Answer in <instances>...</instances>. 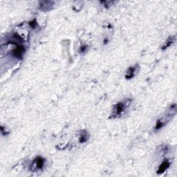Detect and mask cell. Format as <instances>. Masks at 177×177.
Segmentation results:
<instances>
[{
    "instance_id": "cell-6",
    "label": "cell",
    "mask_w": 177,
    "mask_h": 177,
    "mask_svg": "<svg viewBox=\"0 0 177 177\" xmlns=\"http://www.w3.org/2000/svg\"><path fill=\"white\" fill-rule=\"evenodd\" d=\"M169 165H170V163H169V160H165L164 161L159 165V167H158L157 174H160L163 173V172H165V170H167V169L169 168Z\"/></svg>"
},
{
    "instance_id": "cell-11",
    "label": "cell",
    "mask_w": 177,
    "mask_h": 177,
    "mask_svg": "<svg viewBox=\"0 0 177 177\" xmlns=\"http://www.w3.org/2000/svg\"><path fill=\"white\" fill-rule=\"evenodd\" d=\"M87 46H86V45H83V46H81V47L80 48V53H84L85 52V51L87 50Z\"/></svg>"
},
{
    "instance_id": "cell-3",
    "label": "cell",
    "mask_w": 177,
    "mask_h": 177,
    "mask_svg": "<svg viewBox=\"0 0 177 177\" xmlns=\"http://www.w3.org/2000/svg\"><path fill=\"white\" fill-rule=\"evenodd\" d=\"M44 162H45V160L43 158H42L41 157H36L33 162V163L31 165V168L33 171L42 169L44 165Z\"/></svg>"
},
{
    "instance_id": "cell-10",
    "label": "cell",
    "mask_w": 177,
    "mask_h": 177,
    "mask_svg": "<svg viewBox=\"0 0 177 177\" xmlns=\"http://www.w3.org/2000/svg\"><path fill=\"white\" fill-rule=\"evenodd\" d=\"M29 25L32 29H36V27L38 26V23H37V21L36 20L31 21V22H29Z\"/></svg>"
},
{
    "instance_id": "cell-2",
    "label": "cell",
    "mask_w": 177,
    "mask_h": 177,
    "mask_svg": "<svg viewBox=\"0 0 177 177\" xmlns=\"http://www.w3.org/2000/svg\"><path fill=\"white\" fill-rule=\"evenodd\" d=\"M15 48L12 51V55L17 60H22L26 52V48L22 44H15Z\"/></svg>"
},
{
    "instance_id": "cell-7",
    "label": "cell",
    "mask_w": 177,
    "mask_h": 177,
    "mask_svg": "<svg viewBox=\"0 0 177 177\" xmlns=\"http://www.w3.org/2000/svg\"><path fill=\"white\" fill-rule=\"evenodd\" d=\"M176 41V37L175 36H171L167 39L166 42H165V44H163V46H162V49L163 50H165L166 48H167L169 46H170L172 44H173Z\"/></svg>"
},
{
    "instance_id": "cell-4",
    "label": "cell",
    "mask_w": 177,
    "mask_h": 177,
    "mask_svg": "<svg viewBox=\"0 0 177 177\" xmlns=\"http://www.w3.org/2000/svg\"><path fill=\"white\" fill-rule=\"evenodd\" d=\"M138 67H139L138 64H136L134 65V66L130 67L127 70L126 73H125V78L129 80V79H132L134 78L138 71V69H139Z\"/></svg>"
},
{
    "instance_id": "cell-1",
    "label": "cell",
    "mask_w": 177,
    "mask_h": 177,
    "mask_svg": "<svg viewBox=\"0 0 177 177\" xmlns=\"http://www.w3.org/2000/svg\"><path fill=\"white\" fill-rule=\"evenodd\" d=\"M131 102V99H126L115 104L113 107L110 118H118L123 116L126 113L127 109L129 107Z\"/></svg>"
},
{
    "instance_id": "cell-9",
    "label": "cell",
    "mask_w": 177,
    "mask_h": 177,
    "mask_svg": "<svg viewBox=\"0 0 177 177\" xmlns=\"http://www.w3.org/2000/svg\"><path fill=\"white\" fill-rule=\"evenodd\" d=\"M165 121L163 120V119H159L157 122V124H156V126H155V129L157 130H158L160 129H161V128L164 126L165 124Z\"/></svg>"
},
{
    "instance_id": "cell-8",
    "label": "cell",
    "mask_w": 177,
    "mask_h": 177,
    "mask_svg": "<svg viewBox=\"0 0 177 177\" xmlns=\"http://www.w3.org/2000/svg\"><path fill=\"white\" fill-rule=\"evenodd\" d=\"M88 138H89L88 133L86 131V130H83V131L81 132L80 137H79V142L81 143H85V142H87L88 141Z\"/></svg>"
},
{
    "instance_id": "cell-5",
    "label": "cell",
    "mask_w": 177,
    "mask_h": 177,
    "mask_svg": "<svg viewBox=\"0 0 177 177\" xmlns=\"http://www.w3.org/2000/svg\"><path fill=\"white\" fill-rule=\"evenodd\" d=\"M54 5V2L52 1H42L39 2V9L43 11H47L51 10Z\"/></svg>"
}]
</instances>
